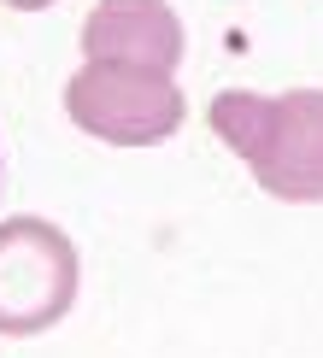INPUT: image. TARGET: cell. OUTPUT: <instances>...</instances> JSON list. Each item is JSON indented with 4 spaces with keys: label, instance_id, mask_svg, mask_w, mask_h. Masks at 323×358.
<instances>
[{
    "label": "cell",
    "instance_id": "7a4b0ae2",
    "mask_svg": "<svg viewBox=\"0 0 323 358\" xmlns=\"http://www.w3.org/2000/svg\"><path fill=\"white\" fill-rule=\"evenodd\" d=\"M82 259L53 217L0 223V335H41L77 306Z\"/></svg>",
    "mask_w": 323,
    "mask_h": 358
},
{
    "label": "cell",
    "instance_id": "5b68a950",
    "mask_svg": "<svg viewBox=\"0 0 323 358\" xmlns=\"http://www.w3.org/2000/svg\"><path fill=\"white\" fill-rule=\"evenodd\" d=\"M6 6H12V12H48L53 0H6Z\"/></svg>",
    "mask_w": 323,
    "mask_h": 358
},
{
    "label": "cell",
    "instance_id": "6da1fadb",
    "mask_svg": "<svg viewBox=\"0 0 323 358\" xmlns=\"http://www.w3.org/2000/svg\"><path fill=\"white\" fill-rule=\"evenodd\" d=\"M206 117L271 200L323 206V88H224Z\"/></svg>",
    "mask_w": 323,
    "mask_h": 358
},
{
    "label": "cell",
    "instance_id": "3957f363",
    "mask_svg": "<svg viewBox=\"0 0 323 358\" xmlns=\"http://www.w3.org/2000/svg\"><path fill=\"white\" fill-rule=\"evenodd\" d=\"M65 112L82 136L112 141V147H153L171 141L188 117V100L176 77L165 71H136V65H88L71 71L65 83Z\"/></svg>",
    "mask_w": 323,
    "mask_h": 358
},
{
    "label": "cell",
    "instance_id": "277c9868",
    "mask_svg": "<svg viewBox=\"0 0 323 358\" xmlns=\"http://www.w3.org/2000/svg\"><path fill=\"white\" fill-rule=\"evenodd\" d=\"M182 18L171 0H94L82 18V59L88 65H136L176 77L182 65Z\"/></svg>",
    "mask_w": 323,
    "mask_h": 358
}]
</instances>
